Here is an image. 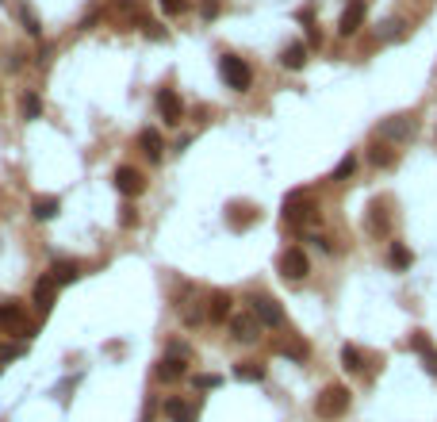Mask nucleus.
<instances>
[{"instance_id": "obj_2", "label": "nucleus", "mask_w": 437, "mask_h": 422, "mask_svg": "<svg viewBox=\"0 0 437 422\" xmlns=\"http://www.w3.org/2000/svg\"><path fill=\"white\" fill-rule=\"evenodd\" d=\"M315 200H311V192H303V188H295V192H288L284 196V223H291V226H303V223H315Z\"/></svg>"}, {"instance_id": "obj_6", "label": "nucleus", "mask_w": 437, "mask_h": 422, "mask_svg": "<svg viewBox=\"0 0 437 422\" xmlns=\"http://www.w3.org/2000/svg\"><path fill=\"white\" fill-rule=\"evenodd\" d=\"M276 265H280V276H284V280H291V285H300V280H307V273H311V261H307V254H303L300 246H291V250H284Z\"/></svg>"}, {"instance_id": "obj_25", "label": "nucleus", "mask_w": 437, "mask_h": 422, "mask_svg": "<svg viewBox=\"0 0 437 422\" xmlns=\"http://www.w3.org/2000/svg\"><path fill=\"white\" fill-rule=\"evenodd\" d=\"M280 66H284V69H303V66H307V47H303V42H291V47H284Z\"/></svg>"}, {"instance_id": "obj_10", "label": "nucleus", "mask_w": 437, "mask_h": 422, "mask_svg": "<svg viewBox=\"0 0 437 422\" xmlns=\"http://www.w3.org/2000/svg\"><path fill=\"white\" fill-rule=\"evenodd\" d=\"M111 181H116V188L123 192V196H142V192H146V177L138 173L135 166H119Z\"/></svg>"}, {"instance_id": "obj_20", "label": "nucleus", "mask_w": 437, "mask_h": 422, "mask_svg": "<svg viewBox=\"0 0 437 422\" xmlns=\"http://www.w3.org/2000/svg\"><path fill=\"white\" fill-rule=\"evenodd\" d=\"M341 369L345 373H353V376H360L365 369H369V361H365V354H360V345H341Z\"/></svg>"}, {"instance_id": "obj_30", "label": "nucleus", "mask_w": 437, "mask_h": 422, "mask_svg": "<svg viewBox=\"0 0 437 422\" xmlns=\"http://www.w3.org/2000/svg\"><path fill=\"white\" fill-rule=\"evenodd\" d=\"M20 111H23V119H39V116H42V100L35 96V92H23Z\"/></svg>"}, {"instance_id": "obj_11", "label": "nucleus", "mask_w": 437, "mask_h": 422, "mask_svg": "<svg viewBox=\"0 0 437 422\" xmlns=\"http://www.w3.org/2000/svg\"><path fill=\"white\" fill-rule=\"evenodd\" d=\"M365 12H369V4H365V0H349V4H345V12H341V20H338V31L345 35V39L360 31V23H365Z\"/></svg>"}, {"instance_id": "obj_34", "label": "nucleus", "mask_w": 437, "mask_h": 422, "mask_svg": "<svg viewBox=\"0 0 437 422\" xmlns=\"http://www.w3.org/2000/svg\"><path fill=\"white\" fill-rule=\"evenodd\" d=\"M200 16H204V20H215V16H219V0H200Z\"/></svg>"}, {"instance_id": "obj_21", "label": "nucleus", "mask_w": 437, "mask_h": 422, "mask_svg": "<svg viewBox=\"0 0 437 422\" xmlns=\"http://www.w3.org/2000/svg\"><path fill=\"white\" fill-rule=\"evenodd\" d=\"M138 150H142L150 161H161V150H165V142H161V135H157L154 127H146L142 135H138Z\"/></svg>"}, {"instance_id": "obj_36", "label": "nucleus", "mask_w": 437, "mask_h": 422, "mask_svg": "<svg viewBox=\"0 0 437 422\" xmlns=\"http://www.w3.org/2000/svg\"><path fill=\"white\" fill-rule=\"evenodd\" d=\"M138 215H135V207H123V226H135Z\"/></svg>"}, {"instance_id": "obj_13", "label": "nucleus", "mask_w": 437, "mask_h": 422, "mask_svg": "<svg viewBox=\"0 0 437 422\" xmlns=\"http://www.w3.org/2000/svg\"><path fill=\"white\" fill-rule=\"evenodd\" d=\"M157 111H161V119H165L169 127H176V123L185 119V104H181V96H176L173 89L157 92Z\"/></svg>"}, {"instance_id": "obj_23", "label": "nucleus", "mask_w": 437, "mask_h": 422, "mask_svg": "<svg viewBox=\"0 0 437 422\" xmlns=\"http://www.w3.org/2000/svg\"><path fill=\"white\" fill-rule=\"evenodd\" d=\"M388 265L395 269V273H407V269L414 265V254H410L403 242H388Z\"/></svg>"}, {"instance_id": "obj_28", "label": "nucleus", "mask_w": 437, "mask_h": 422, "mask_svg": "<svg viewBox=\"0 0 437 422\" xmlns=\"http://www.w3.org/2000/svg\"><path fill=\"white\" fill-rule=\"evenodd\" d=\"M353 173H357V157H353V154H345V157L338 161V166H334L330 181H338V185H341V181H349Z\"/></svg>"}, {"instance_id": "obj_14", "label": "nucleus", "mask_w": 437, "mask_h": 422, "mask_svg": "<svg viewBox=\"0 0 437 422\" xmlns=\"http://www.w3.org/2000/svg\"><path fill=\"white\" fill-rule=\"evenodd\" d=\"M31 300H35L39 315H50V311H54V304H58V285H54L50 276H39V280H35V292H31Z\"/></svg>"}, {"instance_id": "obj_4", "label": "nucleus", "mask_w": 437, "mask_h": 422, "mask_svg": "<svg viewBox=\"0 0 437 422\" xmlns=\"http://www.w3.org/2000/svg\"><path fill=\"white\" fill-rule=\"evenodd\" d=\"M0 330L16 334V338H31V334H35V326L27 323V307H23L20 300H4V304H0Z\"/></svg>"}, {"instance_id": "obj_18", "label": "nucleus", "mask_w": 437, "mask_h": 422, "mask_svg": "<svg viewBox=\"0 0 437 422\" xmlns=\"http://www.w3.org/2000/svg\"><path fill=\"white\" fill-rule=\"evenodd\" d=\"M230 292H211V300H207V319L211 323H226L230 319Z\"/></svg>"}, {"instance_id": "obj_7", "label": "nucleus", "mask_w": 437, "mask_h": 422, "mask_svg": "<svg viewBox=\"0 0 437 422\" xmlns=\"http://www.w3.org/2000/svg\"><path fill=\"white\" fill-rule=\"evenodd\" d=\"M376 131H380V138H384V142H407V138L418 131V123L410 116H388V119H380Z\"/></svg>"}, {"instance_id": "obj_12", "label": "nucleus", "mask_w": 437, "mask_h": 422, "mask_svg": "<svg viewBox=\"0 0 437 422\" xmlns=\"http://www.w3.org/2000/svg\"><path fill=\"white\" fill-rule=\"evenodd\" d=\"M226 223L234 226V230H246V226H253V223H261V207H253V204H230L226 207Z\"/></svg>"}, {"instance_id": "obj_35", "label": "nucleus", "mask_w": 437, "mask_h": 422, "mask_svg": "<svg viewBox=\"0 0 437 422\" xmlns=\"http://www.w3.org/2000/svg\"><path fill=\"white\" fill-rule=\"evenodd\" d=\"M142 31H146V35H150V39H165V31L157 27L154 20H142Z\"/></svg>"}, {"instance_id": "obj_16", "label": "nucleus", "mask_w": 437, "mask_h": 422, "mask_svg": "<svg viewBox=\"0 0 437 422\" xmlns=\"http://www.w3.org/2000/svg\"><path fill=\"white\" fill-rule=\"evenodd\" d=\"M185 373H188V365H185V357H176V354H165L161 361H157V369H154V376L157 380H165V384L181 380Z\"/></svg>"}, {"instance_id": "obj_15", "label": "nucleus", "mask_w": 437, "mask_h": 422, "mask_svg": "<svg viewBox=\"0 0 437 422\" xmlns=\"http://www.w3.org/2000/svg\"><path fill=\"white\" fill-rule=\"evenodd\" d=\"M161 411H165L169 422H196V403L185 399V395H169Z\"/></svg>"}, {"instance_id": "obj_17", "label": "nucleus", "mask_w": 437, "mask_h": 422, "mask_svg": "<svg viewBox=\"0 0 437 422\" xmlns=\"http://www.w3.org/2000/svg\"><path fill=\"white\" fill-rule=\"evenodd\" d=\"M81 273H85V269H81V261H54V265L47 269V276L50 280H54V285H73V280H81Z\"/></svg>"}, {"instance_id": "obj_5", "label": "nucleus", "mask_w": 437, "mask_h": 422, "mask_svg": "<svg viewBox=\"0 0 437 422\" xmlns=\"http://www.w3.org/2000/svg\"><path fill=\"white\" fill-rule=\"evenodd\" d=\"M250 315L261 326H272V330H280V326H284V307L276 304L272 295H265V292H253L250 295Z\"/></svg>"}, {"instance_id": "obj_1", "label": "nucleus", "mask_w": 437, "mask_h": 422, "mask_svg": "<svg viewBox=\"0 0 437 422\" xmlns=\"http://www.w3.org/2000/svg\"><path fill=\"white\" fill-rule=\"evenodd\" d=\"M349 403H353V392L345 388V384H326L319 395H315V414L319 419H326V422H334V419H341V414H349Z\"/></svg>"}, {"instance_id": "obj_3", "label": "nucleus", "mask_w": 437, "mask_h": 422, "mask_svg": "<svg viewBox=\"0 0 437 422\" xmlns=\"http://www.w3.org/2000/svg\"><path fill=\"white\" fill-rule=\"evenodd\" d=\"M219 73H223L226 89H234V92H250V85H253V69L246 66L238 54H223V58H219Z\"/></svg>"}, {"instance_id": "obj_8", "label": "nucleus", "mask_w": 437, "mask_h": 422, "mask_svg": "<svg viewBox=\"0 0 437 422\" xmlns=\"http://www.w3.org/2000/svg\"><path fill=\"white\" fill-rule=\"evenodd\" d=\"M407 350H414V354L422 357V365H426V373H429V376H437V345L429 342V334H426V330H410Z\"/></svg>"}, {"instance_id": "obj_22", "label": "nucleus", "mask_w": 437, "mask_h": 422, "mask_svg": "<svg viewBox=\"0 0 437 422\" xmlns=\"http://www.w3.org/2000/svg\"><path fill=\"white\" fill-rule=\"evenodd\" d=\"M265 376H269V369H265L261 361H238V365H234V380H246V384H261Z\"/></svg>"}, {"instance_id": "obj_9", "label": "nucleus", "mask_w": 437, "mask_h": 422, "mask_svg": "<svg viewBox=\"0 0 437 422\" xmlns=\"http://www.w3.org/2000/svg\"><path fill=\"white\" fill-rule=\"evenodd\" d=\"M261 330H265V326L257 323L250 311H246V315H230V338H234V342H246V345H250V342H257V338H261Z\"/></svg>"}, {"instance_id": "obj_27", "label": "nucleus", "mask_w": 437, "mask_h": 422, "mask_svg": "<svg viewBox=\"0 0 437 422\" xmlns=\"http://www.w3.org/2000/svg\"><path fill=\"white\" fill-rule=\"evenodd\" d=\"M384 230H388V215H384V204H372L369 207V235H384Z\"/></svg>"}, {"instance_id": "obj_19", "label": "nucleus", "mask_w": 437, "mask_h": 422, "mask_svg": "<svg viewBox=\"0 0 437 422\" xmlns=\"http://www.w3.org/2000/svg\"><path fill=\"white\" fill-rule=\"evenodd\" d=\"M58 211H62V200L58 196H35V200H31V215L39 219V223H50Z\"/></svg>"}, {"instance_id": "obj_32", "label": "nucleus", "mask_w": 437, "mask_h": 422, "mask_svg": "<svg viewBox=\"0 0 437 422\" xmlns=\"http://www.w3.org/2000/svg\"><path fill=\"white\" fill-rule=\"evenodd\" d=\"M157 4H161V12H165V16H181V12L188 8V0H157Z\"/></svg>"}, {"instance_id": "obj_24", "label": "nucleus", "mask_w": 437, "mask_h": 422, "mask_svg": "<svg viewBox=\"0 0 437 422\" xmlns=\"http://www.w3.org/2000/svg\"><path fill=\"white\" fill-rule=\"evenodd\" d=\"M369 161L376 169H391V166H395V150H391L388 142H372V146H369Z\"/></svg>"}, {"instance_id": "obj_33", "label": "nucleus", "mask_w": 437, "mask_h": 422, "mask_svg": "<svg viewBox=\"0 0 437 422\" xmlns=\"http://www.w3.org/2000/svg\"><path fill=\"white\" fill-rule=\"evenodd\" d=\"M196 388H219V384H223V376H215V373H204V376H196Z\"/></svg>"}, {"instance_id": "obj_26", "label": "nucleus", "mask_w": 437, "mask_h": 422, "mask_svg": "<svg viewBox=\"0 0 437 422\" xmlns=\"http://www.w3.org/2000/svg\"><path fill=\"white\" fill-rule=\"evenodd\" d=\"M276 354L291 357V361H307V342H295V338H288V342H276Z\"/></svg>"}, {"instance_id": "obj_29", "label": "nucleus", "mask_w": 437, "mask_h": 422, "mask_svg": "<svg viewBox=\"0 0 437 422\" xmlns=\"http://www.w3.org/2000/svg\"><path fill=\"white\" fill-rule=\"evenodd\" d=\"M20 23H23V27H27V35H35V39H39V35H42L39 12L31 8V4H23V8H20Z\"/></svg>"}, {"instance_id": "obj_31", "label": "nucleus", "mask_w": 437, "mask_h": 422, "mask_svg": "<svg viewBox=\"0 0 437 422\" xmlns=\"http://www.w3.org/2000/svg\"><path fill=\"white\" fill-rule=\"evenodd\" d=\"M380 39H403V20H388V23H380Z\"/></svg>"}]
</instances>
